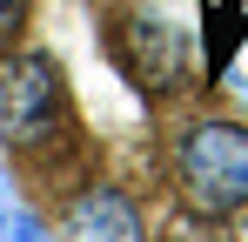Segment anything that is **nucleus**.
I'll use <instances>...</instances> for the list:
<instances>
[{
  "label": "nucleus",
  "mask_w": 248,
  "mask_h": 242,
  "mask_svg": "<svg viewBox=\"0 0 248 242\" xmlns=\"http://www.w3.org/2000/svg\"><path fill=\"white\" fill-rule=\"evenodd\" d=\"M174 168H181L188 202L208 215H228L248 202V135L235 121H195L174 148Z\"/></svg>",
  "instance_id": "nucleus-1"
},
{
  "label": "nucleus",
  "mask_w": 248,
  "mask_h": 242,
  "mask_svg": "<svg viewBox=\"0 0 248 242\" xmlns=\"http://www.w3.org/2000/svg\"><path fill=\"white\" fill-rule=\"evenodd\" d=\"M61 128V74L41 54H20L0 68V135L14 148H34Z\"/></svg>",
  "instance_id": "nucleus-2"
},
{
  "label": "nucleus",
  "mask_w": 248,
  "mask_h": 242,
  "mask_svg": "<svg viewBox=\"0 0 248 242\" xmlns=\"http://www.w3.org/2000/svg\"><path fill=\"white\" fill-rule=\"evenodd\" d=\"M121 68L141 87H174V74H181V40H174V27L168 20H155V14H134L121 27Z\"/></svg>",
  "instance_id": "nucleus-3"
},
{
  "label": "nucleus",
  "mask_w": 248,
  "mask_h": 242,
  "mask_svg": "<svg viewBox=\"0 0 248 242\" xmlns=\"http://www.w3.org/2000/svg\"><path fill=\"white\" fill-rule=\"evenodd\" d=\"M67 236L74 242H148L134 202L114 195V189H87L74 208H67Z\"/></svg>",
  "instance_id": "nucleus-4"
},
{
  "label": "nucleus",
  "mask_w": 248,
  "mask_h": 242,
  "mask_svg": "<svg viewBox=\"0 0 248 242\" xmlns=\"http://www.w3.org/2000/svg\"><path fill=\"white\" fill-rule=\"evenodd\" d=\"M202 20H208V34H215V47H208V68L221 74V68H228V47H235V34H242V0H208V7H202Z\"/></svg>",
  "instance_id": "nucleus-5"
},
{
  "label": "nucleus",
  "mask_w": 248,
  "mask_h": 242,
  "mask_svg": "<svg viewBox=\"0 0 248 242\" xmlns=\"http://www.w3.org/2000/svg\"><path fill=\"white\" fill-rule=\"evenodd\" d=\"M27 27V0H0V47Z\"/></svg>",
  "instance_id": "nucleus-6"
},
{
  "label": "nucleus",
  "mask_w": 248,
  "mask_h": 242,
  "mask_svg": "<svg viewBox=\"0 0 248 242\" xmlns=\"http://www.w3.org/2000/svg\"><path fill=\"white\" fill-rule=\"evenodd\" d=\"M14 242H41V229H34V222L20 215V222H14Z\"/></svg>",
  "instance_id": "nucleus-7"
}]
</instances>
